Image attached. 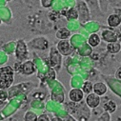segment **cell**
Here are the masks:
<instances>
[{"instance_id":"19","label":"cell","mask_w":121,"mask_h":121,"mask_svg":"<svg viewBox=\"0 0 121 121\" xmlns=\"http://www.w3.org/2000/svg\"><path fill=\"white\" fill-rule=\"evenodd\" d=\"M117 111V110H116ZM115 118H119V120L118 121H121V107L119 108V110L117 111V112H116V117Z\"/></svg>"},{"instance_id":"1","label":"cell","mask_w":121,"mask_h":121,"mask_svg":"<svg viewBox=\"0 0 121 121\" xmlns=\"http://www.w3.org/2000/svg\"><path fill=\"white\" fill-rule=\"evenodd\" d=\"M14 71L10 66L0 68V89L4 90L9 88L13 81Z\"/></svg>"},{"instance_id":"17","label":"cell","mask_w":121,"mask_h":121,"mask_svg":"<svg viewBox=\"0 0 121 121\" xmlns=\"http://www.w3.org/2000/svg\"><path fill=\"white\" fill-rule=\"evenodd\" d=\"M115 76H116L117 79H120V80H121V67L117 69V71H116V73H115Z\"/></svg>"},{"instance_id":"10","label":"cell","mask_w":121,"mask_h":121,"mask_svg":"<svg viewBox=\"0 0 121 121\" xmlns=\"http://www.w3.org/2000/svg\"><path fill=\"white\" fill-rule=\"evenodd\" d=\"M107 50L111 53H117L121 50V44L118 41L113 42V43H109L107 45Z\"/></svg>"},{"instance_id":"2","label":"cell","mask_w":121,"mask_h":121,"mask_svg":"<svg viewBox=\"0 0 121 121\" xmlns=\"http://www.w3.org/2000/svg\"><path fill=\"white\" fill-rule=\"evenodd\" d=\"M57 50L58 52L63 54V55H68L71 54L73 51V47L71 46V44L69 43V41L67 40H61L58 44H57Z\"/></svg>"},{"instance_id":"7","label":"cell","mask_w":121,"mask_h":121,"mask_svg":"<svg viewBox=\"0 0 121 121\" xmlns=\"http://www.w3.org/2000/svg\"><path fill=\"white\" fill-rule=\"evenodd\" d=\"M107 23L110 26V28H116L118 26H120L121 24V18L117 13H112L111 14L108 19H107Z\"/></svg>"},{"instance_id":"8","label":"cell","mask_w":121,"mask_h":121,"mask_svg":"<svg viewBox=\"0 0 121 121\" xmlns=\"http://www.w3.org/2000/svg\"><path fill=\"white\" fill-rule=\"evenodd\" d=\"M70 99L73 102H79L83 99V92L79 89H73L70 92Z\"/></svg>"},{"instance_id":"9","label":"cell","mask_w":121,"mask_h":121,"mask_svg":"<svg viewBox=\"0 0 121 121\" xmlns=\"http://www.w3.org/2000/svg\"><path fill=\"white\" fill-rule=\"evenodd\" d=\"M105 112H109V113H113L116 112L117 110V106H116V103L113 101V100H109L108 102H106L103 106Z\"/></svg>"},{"instance_id":"20","label":"cell","mask_w":121,"mask_h":121,"mask_svg":"<svg viewBox=\"0 0 121 121\" xmlns=\"http://www.w3.org/2000/svg\"><path fill=\"white\" fill-rule=\"evenodd\" d=\"M52 121H62V120L60 119L59 117H53V118L52 119Z\"/></svg>"},{"instance_id":"5","label":"cell","mask_w":121,"mask_h":121,"mask_svg":"<svg viewBox=\"0 0 121 121\" xmlns=\"http://www.w3.org/2000/svg\"><path fill=\"white\" fill-rule=\"evenodd\" d=\"M35 65L33 64L32 61H26L21 65V73L23 74H26V75L33 74L35 73Z\"/></svg>"},{"instance_id":"18","label":"cell","mask_w":121,"mask_h":121,"mask_svg":"<svg viewBox=\"0 0 121 121\" xmlns=\"http://www.w3.org/2000/svg\"><path fill=\"white\" fill-rule=\"evenodd\" d=\"M41 3H42V5L44 7H50L52 5V0H50V1H41Z\"/></svg>"},{"instance_id":"11","label":"cell","mask_w":121,"mask_h":121,"mask_svg":"<svg viewBox=\"0 0 121 121\" xmlns=\"http://www.w3.org/2000/svg\"><path fill=\"white\" fill-rule=\"evenodd\" d=\"M70 35H71V32L66 28H62L56 32V37L59 39H62V40L67 39Z\"/></svg>"},{"instance_id":"13","label":"cell","mask_w":121,"mask_h":121,"mask_svg":"<svg viewBox=\"0 0 121 121\" xmlns=\"http://www.w3.org/2000/svg\"><path fill=\"white\" fill-rule=\"evenodd\" d=\"M82 92L87 95L92 94V92H94V84L91 81H85L82 87Z\"/></svg>"},{"instance_id":"3","label":"cell","mask_w":121,"mask_h":121,"mask_svg":"<svg viewBox=\"0 0 121 121\" xmlns=\"http://www.w3.org/2000/svg\"><path fill=\"white\" fill-rule=\"evenodd\" d=\"M86 103H87V105L91 109H95V108L99 106V104H100V97L98 95H96L95 94L92 93V94L88 95V96L86 98Z\"/></svg>"},{"instance_id":"14","label":"cell","mask_w":121,"mask_h":121,"mask_svg":"<svg viewBox=\"0 0 121 121\" xmlns=\"http://www.w3.org/2000/svg\"><path fill=\"white\" fill-rule=\"evenodd\" d=\"M66 17H67L68 19H70V20H72V19H77V17H78V13H77V11H76L74 8H71V9L68 11V13H66Z\"/></svg>"},{"instance_id":"16","label":"cell","mask_w":121,"mask_h":121,"mask_svg":"<svg viewBox=\"0 0 121 121\" xmlns=\"http://www.w3.org/2000/svg\"><path fill=\"white\" fill-rule=\"evenodd\" d=\"M37 121H50V118H49L48 115H46V114H41V115L37 118Z\"/></svg>"},{"instance_id":"4","label":"cell","mask_w":121,"mask_h":121,"mask_svg":"<svg viewBox=\"0 0 121 121\" xmlns=\"http://www.w3.org/2000/svg\"><path fill=\"white\" fill-rule=\"evenodd\" d=\"M102 37L103 39L106 41V42H109V43H113V42H116L118 37H117V35L115 33H113L112 31H110V30H105L102 33Z\"/></svg>"},{"instance_id":"15","label":"cell","mask_w":121,"mask_h":121,"mask_svg":"<svg viewBox=\"0 0 121 121\" xmlns=\"http://www.w3.org/2000/svg\"><path fill=\"white\" fill-rule=\"evenodd\" d=\"M98 121H111V116L110 113L107 112H104L102 113V115L100 116V118L98 119Z\"/></svg>"},{"instance_id":"12","label":"cell","mask_w":121,"mask_h":121,"mask_svg":"<svg viewBox=\"0 0 121 121\" xmlns=\"http://www.w3.org/2000/svg\"><path fill=\"white\" fill-rule=\"evenodd\" d=\"M88 42L92 47H96V46H98L100 44V37L98 36V35L93 34V35H90Z\"/></svg>"},{"instance_id":"6","label":"cell","mask_w":121,"mask_h":121,"mask_svg":"<svg viewBox=\"0 0 121 121\" xmlns=\"http://www.w3.org/2000/svg\"><path fill=\"white\" fill-rule=\"evenodd\" d=\"M108 91L107 86L102 83V82H96L95 84H94V94H95L98 96L104 95Z\"/></svg>"}]
</instances>
